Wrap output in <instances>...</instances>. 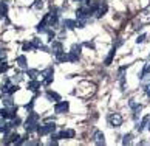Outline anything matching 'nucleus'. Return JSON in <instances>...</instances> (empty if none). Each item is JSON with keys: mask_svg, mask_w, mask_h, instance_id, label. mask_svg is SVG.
<instances>
[{"mask_svg": "<svg viewBox=\"0 0 150 146\" xmlns=\"http://www.w3.org/2000/svg\"><path fill=\"white\" fill-rule=\"evenodd\" d=\"M56 131V126H54V121L45 123L43 126H37V134L39 135H47V134H53Z\"/></svg>", "mask_w": 150, "mask_h": 146, "instance_id": "f257e3e1", "label": "nucleus"}, {"mask_svg": "<svg viewBox=\"0 0 150 146\" xmlns=\"http://www.w3.org/2000/svg\"><path fill=\"white\" fill-rule=\"evenodd\" d=\"M53 73H54L53 67H48V69H45V70L42 72V76H43V84H45V86H50V84L53 82Z\"/></svg>", "mask_w": 150, "mask_h": 146, "instance_id": "f03ea898", "label": "nucleus"}, {"mask_svg": "<svg viewBox=\"0 0 150 146\" xmlns=\"http://www.w3.org/2000/svg\"><path fill=\"white\" fill-rule=\"evenodd\" d=\"M68 109H70L68 101H59V103L56 104V107H54L56 114H65V112H68Z\"/></svg>", "mask_w": 150, "mask_h": 146, "instance_id": "7ed1b4c3", "label": "nucleus"}, {"mask_svg": "<svg viewBox=\"0 0 150 146\" xmlns=\"http://www.w3.org/2000/svg\"><path fill=\"white\" fill-rule=\"evenodd\" d=\"M108 121H110V125L115 126V127H119L122 125V117L119 114H112L108 117Z\"/></svg>", "mask_w": 150, "mask_h": 146, "instance_id": "20e7f679", "label": "nucleus"}, {"mask_svg": "<svg viewBox=\"0 0 150 146\" xmlns=\"http://www.w3.org/2000/svg\"><path fill=\"white\" fill-rule=\"evenodd\" d=\"M93 142L96 143V145H104V143H105L104 134H102L101 131H96V132H94V135H93Z\"/></svg>", "mask_w": 150, "mask_h": 146, "instance_id": "39448f33", "label": "nucleus"}, {"mask_svg": "<svg viewBox=\"0 0 150 146\" xmlns=\"http://www.w3.org/2000/svg\"><path fill=\"white\" fill-rule=\"evenodd\" d=\"M43 20L47 22V25H48V26H53V25L57 22V14L50 13V14H47V16H45V19H43Z\"/></svg>", "mask_w": 150, "mask_h": 146, "instance_id": "423d86ee", "label": "nucleus"}, {"mask_svg": "<svg viewBox=\"0 0 150 146\" xmlns=\"http://www.w3.org/2000/svg\"><path fill=\"white\" fill-rule=\"evenodd\" d=\"M37 121H31V120H26L25 121V129L28 132H33V131H37Z\"/></svg>", "mask_w": 150, "mask_h": 146, "instance_id": "0eeeda50", "label": "nucleus"}, {"mask_svg": "<svg viewBox=\"0 0 150 146\" xmlns=\"http://www.w3.org/2000/svg\"><path fill=\"white\" fill-rule=\"evenodd\" d=\"M107 9H108L107 5H105V3H101V5H99V8L94 11V14H96V17H102V16L107 13Z\"/></svg>", "mask_w": 150, "mask_h": 146, "instance_id": "6e6552de", "label": "nucleus"}, {"mask_svg": "<svg viewBox=\"0 0 150 146\" xmlns=\"http://www.w3.org/2000/svg\"><path fill=\"white\" fill-rule=\"evenodd\" d=\"M62 44H60V42H56V41H53L51 42V52L54 53V54H56V53H59V52H62Z\"/></svg>", "mask_w": 150, "mask_h": 146, "instance_id": "1a4fd4ad", "label": "nucleus"}, {"mask_svg": "<svg viewBox=\"0 0 150 146\" xmlns=\"http://www.w3.org/2000/svg\"><path fill=\"white\" fill-rule=\"evenodd\" d=\"M56 59L59 61V62H65V61H68V53H65L62 50V52L56 53Z\"/></svg>", "mask_w": 150, "mask_h": 146, "instance_id": "9d476101", "label": "nucleus"}, {"mask_svg": "<svg viewBox=\"0 0 150 146\" xmlns=\"http://www.w3.org/2000/svg\"><path fill=\"white\" fill-rule=\"evenodd\" d=\"M149 121H150V115H147V117H144V118H142V121H141V123H139V125H138V126H136V129H138V131H139V132H141V131H142V129H144V127H146V126L149 125Z\"/></svg>", "mask_w": 150, "mask_h": 146, "instance_id": "9b49d317", "label": "nucleus"}, {"mask_svg": "<svg viewBox=\"0 0 150 146\" xmlns=\"http://www.w3.org/2000/svg\"><path fill=\"white\" fill-rule=\"evenodd\" d=\"M39 87H40V82H39V81H36V79H31V81L28 82V89H30V90H33V92H34V90H37Z\"/></svg>", "mask_w": 150, "mask_h": 146, "instance_id": "f8f14e48", "label": "nucleus"}, {"mask_svg": "<svg viewBox=\"0 0 150 146\" xmlns=\"http://www.w3.org/2000/svg\"><path fill=\"white\" fill-rule=\"evenodd\" d=\"M47 98L48 99H54V101H60V95L56 92H47Z\"/></svg>", "mask_w": 150, "mask_h": 146, "instance_id": "ddd939ff", "label": "nucleus"}, {"mask_svg": "<svg viewBox=\"0 0 150 146\" xmlns=\"http://www.w3.org/2000/svg\"><path fill=\"white\" fill-rule=\"evenodd\" d=\"M87 5H88V6H90L93 11H96V9L99 8V5H101V3H99L98 0H88V2H87Z\"/></svg>", "mask_w": 150, "mask_h": 146, "instance_id": "4468645a", "label": "nucleus"}, {"mask_svg": "<svg viewBox=\"0 0 150 146\" xmlns=\"http://www.w3.org/2000/svg\"><path fill=\"white\" fill-rule=\"evenodd\" d=\"M115 52H116V48H112V50H110L107 59H105V65H110V64H112V59H113V56H115Z\"/></svg>", "mask_w": 150, "mask_h": 146, "instance_id": "2eb2a0df", "label": "nucleus"}, {"mask_svg": "<svg viewBox=\"0 0 150 146\" xmlns=\"http://www.w3.org/2000/svg\"><path fill=\"white\" fill-rule=\"evenodd\" d=\"M6 13H8V5L6 3H0V16H2V17H5V16H6Z\"/></svg>", "mask_w": 150, "mask_h": 146, "instance_id": "dca6fc26", "label": "nucleus"}, {"mask_svg": "<svg viewBox=\"0 0 150 146\" xmlns=\"http://www.w3.org/2000/svg\"><path fill=\"white\" fill-rule=\"evenodd\" d=\"M64 25H65L67 28H71V30H73V28H76V26H77V22H76V20H70V19H68V20H65V22H64Z\"/></svg>", "mask_w": 150, "mask_h": 146, "instance_id": "f3484780", "label": "nucleus"}, {"mask_svg": "<svg viewBox=\"0 0 150 146\" xmlns=\"http://www.w3.org/2000/svg\"><path fill=\"white\" fill-rule=\"evenodd\" d=\"M17 62H19V65L22 67V69H26V58H25L23 54H22V56H19V58H17Z\"/></svg>", "mask_w": 150, "mask_h": 146, "instance_id": "a211bd4d", "label": "nucleus"}, {"mask_svg": "<svg viewBox=\"0 0 150 146\" xmlns=\"http://www.w3.org/2000/svg\"><path fill=\"white\" fill-rule=\"evenodd\" d=\"M77 59H79V54H77V53H74V52L68 53V61H70V62H76Z\"/></svg>", "mask_w": 150, "mask_h": 146, "instance_id": "6ab92c4d", "label": "nucleus"}, {"mask_svg": "<svg viewBox=\"0 0 150 146\" xmlns=\"http://www.w3.org/2000/svg\"><path fill=\"white\" fill-rule=\"evenodd\" d=\"M13 127V125H11V123H8V125H2L0 126V132H3V134H6L9 129Z\"/></svg>", "mask_w": 150, "mask_h": 146, "instance_id": "aec40b11", "label": "nucleus"}, {"mask_svg": "<svg viewBox=\"0 0 150 146\" xmlns=\"http://www.w3.org/2000/svg\"><path fill=\"white\" fill-rule=\"evenodd\" d=\"M37 75H39V72H37V70H34V69L28 70V76L31 78V79H36V78H37Z\"/></svg>", "mask_w": 150, "mask_h": 146, "instance_id": "412c9836", "label": "nucleus"}, {"mask_svg": "<svg viewBox=\"0 0 150 146\" xmlns=\"http://www.w3.org/2000/svg\"><path fill=\"white\" fill-rule=\"evenodd\" d=\"M26 120H31V121H37L39 120V115L34 114V112H30V115H28V118Z\"/></svg>", "mask_w": 150, "mask_h": 146, "instance_id": "4be33fe9", "label": "nucleus"}, {"mask_svg": "<svg viewBox=\"0 0 150 146\" xmlns=\"http://www.w3.org/2000/svg\"><path fill=\"white\" fill-rule=\"evenodd\" d=\"M122 143H124V145H130V143H132V135H130V134L124 135V140H122Z\"/></svg>", "mask_w": 150, "mask_h": 146, "instance_id": "5701e85b", "label": "nucleus"}, {"mask_svg": "<svg viewBox=\"0 0 150 146\" xmlns=\"http://www.w3.org/2000/svg\"><path fill=\"white\" fill-rule=\"evenodd\" d=\"M147 73H150V61H147V62H146L144 70H142V75H147Z\"/></svg>", "mask_w": 150, "mask_h": 146, "instance_id": "b1692460", "label": "nucleus"}, {"mask_svg": "<svg viewBox=\"0 0 150 146\" xmlns=\"http://www.w3.org/2000/svg\"><path fill=\"white\" fill-rule=\"evenodd\" d=\"M19 90V86H9V89H8V93L9 95H13L14 92H17Z\"/></svg>", "mask_w": 150, "mask_h": 146, "instance_id": "393cba45", "label": "nucleus"}, {"mask_svg": "<svg viewBox=\"0 0 150 146\" xmlns=\"http://www.w3.org/2000/svg\"><path fill=\"white\" fill-rule=\"evenodd\" d=\"M6 70H8V64H5V61H3V62L0 64V73H5Z\"/></svg>", "mask_w": 150, "mask_h": 146, "instance_id": "a878e982", "label": "nucleus"}, {"mask_svg": "<svg viewBox=\"0 0 150 146\" xmlns=\"http://www.w3.org/2000/svg\"><path fill=\"white\" fill-rule=\"evenodd\" d=\"M71 52H74V53H77V54H81V45H76V44H74V45L71 47Z\"/></svg>", "mask_w": 150, "mask_h": 146, "instance_id": "bb28decb", "label": "nucleus"}, {"mask_svg": "<svg viewBox=\"0 0 150 146\" xmlns=\"http://www.w3.org/2000/svg\"><path fill=\"white\" fill-rule=\"evenodd\" d=\"M33 45H34V48H40L42 47V42L39 41V39H34V41H33Z\"/></svg>", "mask_w": 150, "mask_h": 146, "instance_id": "cd10ccee", "label": "nucleus"}, {"mask_svg": "<svg viewBox=\"0 0 150 146\" xmlns=\"http://www.w3.org/2000/svg\"><path fill=\"white\" fill-rule=\"evenodd\" d=\"M43 6V2H42V0H36V3H34V8L36 9H40Z\"/></svg>", "mask_w": 150, "mask_h": 146, "instance_id": "c85d7f7f", "label": "nucleus"}, {"mask_svg": "<svg viewBox=\"0 0 150 146\" xmlns=\"http://www.w3.org/2000/svg\"><path fill=\"white\" fill-rule=\"evenodd\" d=\"M31 48H34V45H33V44H28V42L23 44V50H25V52H26V50H31Z\"/></svg>", "mask_w": 150, "mask_h": 146, "instance_id": "c756f323", "label": "nucleus"}, {"mask_svg": "<svg viewBox=\"0 0 150 146\" xmlns=\"http://www.w3.org/2000/svg\"><path fill=\"white\" fill-rule=\"evenodd\" d=\"M53 39H54V31L48 30V41H50V42H53Z\"/></svg>", "mask_w": 150, "mask_h": 146, "instance_id": "7c9ffc66", "label": "nucleus"}, {"mask_svg": "<svg viewBox=\"0 0 150 146\" xmlns=\"http://www.w3.org/2000/svg\"><path fill=\"white\" fill-rule=\"evenodd\" d=\"M0 61H2V62H3V61H6V52H3V50L0 52Z\"/></svg>", "mask_w": 150, "mask_h": 146, "instance_id": "2f4dec72", "label": "nucleus"}, {"mask_svg": "<svg viewBox=\"0 0 150 146\" xmlns=\"http://www.w3.org/2000/svg\"><path fill=\"white\" fill-rule=\"evenodd\" d=\"M14 103H13V99L11 98H8V99H5V106H13Z\"/></svg>", "mask_w": 150, "mask_h": 146, "instance_id": "473e14b6", "label": "nucleus"}, {"mask_svg": "<svg viewBox=\"0 0 150 146\" xmlns=\"http://www.w3.org/2000/svg\"><path fill=\"white\" fill-rule=\"evenodd\" d=\"M144 39H146V36L142 34V36H139V37L136 39V42H138V44H139V42H144Z\"/></svg>", "mask_w": 150, "mask_h": 146, "instance_id": "72a5a7b5", "label": "nucleus"}, {"mask_svg": "<svg viewBox=\"0 0 150 146\" xmlns=\"http://www.w3.org/2000/svg\"><path fill=\"white\" fill-rule=\"evenodd\" d=\"M85 47H88V48H94V45L91 42H85Z\"/></svg>", "mask_w": 150, "mask_h": 146, "instance_id": "f704fd0d", "label": "nucleus"}, {"mask_svg": "<svg viewBox=\"0 0 150 146\" xmlns=\"http://www.w3.org/2000/svg\"><path fill=\"white\" fill-rule=\"evenodd\" d=\"M33 106H34V103H33V101H31L30 104H26V109H30V110H31V109H33Z\"/></svg>", "mask_w": 150, "mask_h": 146, "instance_id": "c9c22d12", "label": "nucleus"}, {"mask_svg": "<svg viewBox=\"0 0 150 146\" xmlns=\"http://www.w3.org/2000/svg\"><path fill=\"white\" fill-rule=\"evenodd\" d=\"M146 92H147V95L150 97V87H147V90H146Z\"/></svg>", "mask_w": 150, "mask_h": 146, "instance_id": "e433bc0d", "label": "nucleus"}, {"mask_svg": "<svg viewBox=\"0 0 150 146\" xmlns=\"http://www.w3.org/2000/svg\"><path fill=\"white\" fill-rule=\"evenodd\" d=\"M147 129H149V131H150V121H149V125H147Z\"/></svg>", "mask_w": 150, "mask_h": 146, "instance_id": "4c0bfd02", "label": "nucleus"}, {"mask_svg": "<svg viewBox=\"0 0 150 146\" xmlns=\"http://www.w3.org/2000/svg\"><path fill=\"white\" fill-rule=\"evenodd\" d=\"M88 2V0H82V3H87Z\"/></svg>", "mask_w": 150, "mask_h": 146, "instance_id": "58836bf2", "label": "nucleus"}]
</instances>
